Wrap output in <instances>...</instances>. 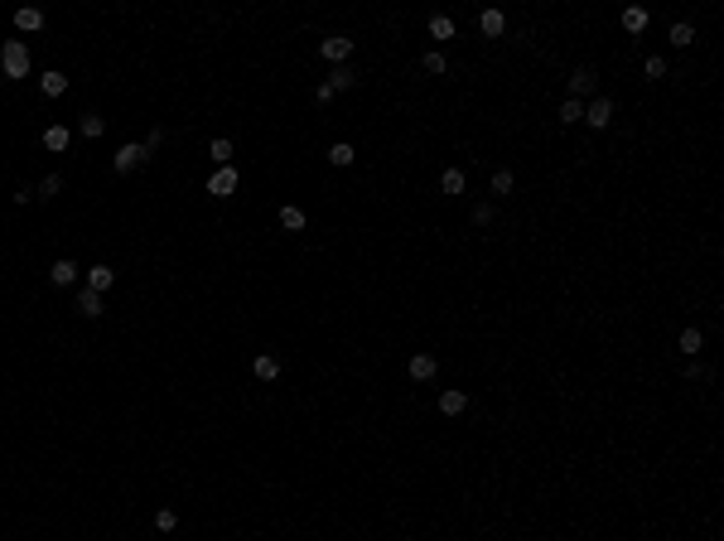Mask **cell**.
Returning a JSON list of instances; mask_svg holds the SVG:
<instances>
[{
    "instance_id": "cell-10",
    "label": "cell",
    "mask_w": 724,
    "mask_h": 541,
    "mask_svg": "<svg viewBox=\"0 0 724 541\" xmlns=\"http://www.w3.org/2000/svg\"><path fill=\"white\" fill-rule=\"evenodd\" d=\"M570 92H575V102H580L584 92H594V68H580V73L570 78Z\"/></svg>"
},
{
    "instance_id": "cell-19",
    "label": "cell",
    "mask_w": 724,
    "mask_h": 541,
    "mask_svg": "<svg viewBox=\"0 0 724 541\" xmlns=\"http://www.w3.org/2000/svg\"><path fill=\"white\" fill-rule=\"evenodd\" d=\"M328 165H338V169H348V165H353V145H343V140H338V145L328 150Z\"/></svg>"
},
{
    "instance_id": "cell-15",
    "label": "cell",
    "mask_w": 724,
    "mask_h": 541,
    "mask_svg": "<svg viewBox=\"0 0 724 541\" xmlns=\"http://www.w3.org/2000/svg\"><path fill=\"white\" fill-rule=\"evenodd\" d=\"M623 29H628V34L647 29V10H637V5H632V10H623Z\"/></svg>"
},
{
    "instance_id": "cell-20",
    "label": "cell",
    "mask_w": 724,
    "mask_h": 541,
    "mask_svg": "<svg viewBox=\"0 0 724 541\" xmlns=\"http://www.w3.org/2000/svg\"><path fill=\"white\" fill-rule=\"evenodd\" d=\"M280 227H285V232H300V227H305V213H300V208H280Z\"/></svg>"
},
{
    "instance_id": "cell-5",
    "label": "cell",
    "mask_w": 724,
    "mask_h": 541,
    "mask_svg": "<svg viewBox=\"0 0 724 541\" xmlns=\"http://www.w3.org/2000/svg\"><path fill=\"white\" fill-rule=\"evenodd\" d=\"M145 160V145H121L116 150V174H126V169H135Z\"/></svg>"
},
{
    "instance_id": "cell-32",
    "label": "cell",
    "mask_w": 724,
    "mask_h": 541,
    "mask_svg": "<svg viewBox=\"0 0 724 541\" xmlns=\"http://www.w3.org/2000/svg\"><path fill=\"white\" fill-rule=\"evenodd\" d=\"M473 222H478V227H483V222H493V208H488V203H478V208H473Z\"/></svg>"
},
{
    "instance_id": "cell-6",
    "label": "cell",
    "mask_w": 724,
    "mask_h": 541,
    "mask_svg": "<svg viewBox=\"0 0 724 541\" xmlns=\"http://www.w3.org/2000/svg\"><path fill=\"white\" fill-rule=\"evenodd\" d=\"M111 285H116V271H111V266H92V271H87V290L102 295V290H111Z\"/></svg>"
},
{
    "instance_id": "cell-26",
    "label": "cell",
    "mask_w": 724,
    "mask_h": 541,
    "mask_svg": "<svg viewBox=\"0 0 724 541\" xmlns=\"http://www.w3.org/2000/svg\"><path fill=\"white\" fill-rule=\"evenodd\" d=\"M580 116H584V107H580V102H575V97H570V102H565V107H560V121H570V126H575V121H580Z\"/></svg>"
},
{
    "instance_id": "cell-16",
    "label": "cell",
    "mask_w": 724,
    "mask_h": 541,
    "mask_svg": "<svg viewBox=\"0 0 724 541\" xmlns=\"http://www.w3.org/2000/svg\"><path fill=\"white\" fill-rule=\"evenodd\" d=\"M44 145L49 150H68V126H49L44 131Z\"/></svg>"
},
{
    "instance_id": "cell-12",
    "label": "cell",
    "mask_w": 724,
    "mask_h": 541,
    "mask_svg": "<svg viewBox=\"0 0 724 541\" xmlns=\"http://www.w3.org/2000/svg\"><path fill=\"white\" fill-rule=\"evenodd\" d=\"M78 315L97 319V315H102V295H97V290H83V295H78Z\"/></svg>"
},
{
    "instance_id": "cell-17",
    "label": "cell",
    "mask_w": 724,
    "mask_h": 541,
    "mask_svg": "<svg viewBox=\"0 0 724 541\" xmlns=\"http://www.w3.org/2000/svg\"><path fill=\"white\" fill-rule=\"evenodd\" d=\"M430 34H435V39H454V19H449V15H435V19H430Z\"/></svg>"
},
{
    "instance_id": "cell-2",
    "label": "cell",
    "mask_w": 724,
    "mask_h": 541,
    "mask_svg": "<svg viewBox=\"0 0 724 541\" xmlns=\"http://www.w3.org/2000/svg\"><path fill=\"white\" fill-rule=\"evenodd\" d=\"M208 194H212V199H232V194H237V169L222 165V169L208 179Z\"/></svg>"
},
{
    "instance_id": "cell-22",
    "label": "cell",
    "mask_w": 724,
    "mask_h": 541,
    "mask_svg": "<svg viewBox=\"0 0 724 541\" xmlns=\"http://www.w3.org/2000/svg\"><path fill=\"white\" fill-rule=\"evenodd\" d=\"M444 194H464V169H444Z\"/></svg>"
},
{
    "instance_id": "cell-4",
    "label": "cell",
    "mask_w": 724,
    "mask_h": 541,
    "mask_svg": "<svg viewBox=\"0 0 724 541\" xmlns=\"http://www.w3.org/2000/svg\"><path fill=\"white\" fill-rule=\"evenodd\" d=\"M584 121H589V126H609V121H614V102H609V97L589 102V107H584Z\"/></svg>"
},
{
    "instance_id": "cell-30",
    "label": "cell",
    "mask_w": 724,
    "mask_h": 541,
    "mask_svg": "<svg viewBox=\"0 0 724 541\" xmlns=\"http://www.w3.org/2000/svg\"><path fill=\"white\" fill-rule=\"evenodd\" d=\"M507 189H512V174L498 169V174H493V194H507Z\"/></svg>"
},
{
    "instance_id": "cell-28",
    "label": "cell",
    "mask_w": 724,
    "mask_h": 541,
    "mask_svg": "<svg viewBox=\"0 0 724 541\" xmlns=\"http://www.w3.org/2000/svg\"><path fill=\"white\" fill-rule=\"evenodd\" d=\"M174 522H179V517H174L169 508H160V513H155V527H160V532H174Z\"/></svg>"
},
{
    "instance_id": "cell-24",
    "label": "cell",
    "mask_w": 724,
    "mask_h": 541,
    "mask_svg": "<svg viewBox=\"0 0 724 541\" xmlns=\"http://www.w3.org/2000/svg\"><path fill=\"white\" fill-rule=\"evenodd\" d=\"M671 44H681V49L696 44V29H691V24H671Z\"/></svg>"
},
{
    "instance_id": "cell-14",
    "label": "cell",
    "mask_w": 724,
    "mask_h": 541,
    "mask_svg": "<svg viewBox=\"0 0 724 541\" xmlns=\"http://www.w3.org/2000/svg\"><path fill=\"white\" fill-rule=\"evenodd\" d=\"M464 406H469V397H464V392H444V397H439V411H444V416H459Z\"/></svg>"
},
{
    "instance_id": "cell-9",
    "label": "cell",
    "mask_w": 724,
    "mask_h": 541,
    "mask_svg": "<svg viewBox=\"0 0 724 541\" xmlns=\"http://www.w3.org/2000/svg\"><path fill=\"white\" fill-rule=\"evenodd\" d=\"M15 24H19V29H44V10L24 5V10H15Z\"/></svg>"
},
{
    "instance_id": "cell-27",
    "label": "cell",
    "mask_w": 724,
    "mask_h": 541,
    "mask_svg": "<svg viewBox=\"0 0 724 541\" xmlns=\"http://www.w3.org/2000/svg\"><path fill=\"white\" fill-rule=\"evenodd\" d=\"M58 189H63V179H58V174H49V179H44V184H39V199H53V194H58Z\"/></svg>"
},
{
    "instance_id": "cell-31",
    "label": "cell",
    "mask_w": 724,
    "mask_h": 541,
    "mask_svg": "<svg viewBox=\"0 0 724 541\" xmlns=\"http://www.w3.org/2000/svg\"><path fill=\"white\" fill-rule=\"evenodd\" d=\"M425 73H444V53H425Z\"/></svg>"
},
{
    "instance_id": "cell-21",
    "label": "cell",
    "mask_w": 724,
    "mask_h": 541,
    "mask_svg": "<svg viewBox=\"0 0 724 541\" xmlns=\"http://www.w3.org/2000/svg\"><path fill=\"white\" fill-rule=\"evenodd\" d=\"M208 155H212L217 165H232V140H212V145H208Z\"/></svg>"
},
{
    "instance_id": "cell-8",
    "label": "cell",
    "mask_w": 724,
    "mask_h": 541,
    "mask_svg": "<svg viewBox=\"0 0 724 541\" xmlns=\"http://www.w3.org/2000/svg\"><path fill=\"white\" fill-rule=\"evenodd\" d=\"M411 377L415 382H430V377H435V358H430V353H415L411 358Z\"/></svg>"
},
{
    "instance_id": "cell-13",
    "label": "cell",
    "mask_w": 724,
    "mask_h": 541,
    "mask_svg": "<svg viewBox=\"0 0 724 541\" xmlns=\"http://www.w3.org/2000/svg\"><path fill=\"white\" fill-rule=\"evenodd\" d=\"M256 377H261V382H276V377H280V363H276L271 353H261V358H256Z\"/></svg>"
},
{
    "instance_id": "cell-11",
    "label": "cell",
    "mask_w": 724,
    "mask_h": 541,
    "mask_svg": "<svg viewBox=\"0 0 724 541\" xmlns=\"http://www.w3.org/2000/svg\"><path fill=\"white\" fill-rule=\"evenodd\" d=\"M39 88H44V97H63V92H68V78H63V73H44Z\"/></svg>"
},
{
    "instance_id": "cell-29",
    "label": "cell",
    "mask_w": 724,
    "mask_h": 541,
    "mask_svg": "<svg viewBox=\"0 0 724 541\" xmlns=\"http://www.w3.org/2000/svg\"><path fill=\"white\" fill-rule=\"evenodd\" d=\"M102 131H106L102 116H83V135H102Z\"/></svg>"
},
{
    "instance_id": "cell-18",
    "label": "cell",
    "mask_w": 724,
    "mask_h": 541,
    "mask_svg": "<svg viewBox=\"0 0 724 541\" xmlns=\"http://www.w3.org/2000/svg\"><path fill=\"white\" fill-rule=\"evenodd\" d=\"M353 83H357V78H353V73H348V68H338V73H333V78H328V83H323V88H328V92H348V88H353Z\"/></svg>"
},
{
    "instance_id": "cell-7",
    "label": "cell",
    "mask_w": 724,
    "mask_h": 541,
    "mask_svg": "<svg viewBox=\"0 0 724 541\" xmlns=\"http://www.w3.org/2000/svg\"><path fill=\"white\" fill-rule=\"evenodd\" d=\"M49 281H53V285H73V281H78V266H73V261H53V266H49Z\"/></svg>"
},
{
    "instance_id": "cell-1",
    "label": "cell",
    "mask_w": 724,
    "mask_h": 541,
    "mask_svg": "<svg viewBox=\"0 0 724 541\" xmlns=\"http://www.w3.org/2000/svg\"><path fill=\"white\" fill-rule=\"evenodd\" d=\"M0 73L5 78H29V49L19 39H5L0 44Z\"/></svg>"
},
{
    "instance_id": "cell-23",
    "label": "cell",
    "mask_w": 724,
    "mask_h": 541,
    "mask_svg": "<svg viewBox=\"0 0 724 541\" xmlns=\"http://www.w3.org/2000/svg\"><path fill=\"white\" fill-rule=\"evenodd\" d=\"M483 34H503V10H483Z\"/></svg>"
},
{
    "instance_id": "cell-3",
    "label": "cell",
    "mask_w": 724,
    "mask_h": 541,
    "mask_svg": "<svg viewBox=\"0 0 724 541\" xmlns=\"http://www.w3.org/2000/svg\"><path fill=\"white\" fill-rule=\"evenodd\" d=\"M319 53H323L328 63H343V58L353 53V39H348V34H328V39L319 44Z\"/></svg>"
},
{
    "instance_id": "cell-25",
    "label": "cell",
    "mask_w": 724,
    "mask_h": 541,
    "mask_svg": "<svg viewBox=\"0 0 724 541\" xmlns=\"http://www.w3.org/2000/svg\"><path fill=\"white\" fill-rule=\"evenodd\" d=\"M681 348L696 358V353H700V328H686V333H681Z\"/></svg>"
}]
</instances>
